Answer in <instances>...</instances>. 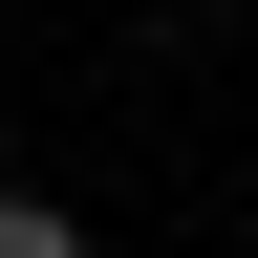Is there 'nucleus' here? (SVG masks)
I'll list each match as a JSON object with an SVG mask.
<instances>
[{
    "mask_svg": "<svg viewBox=\"0 0 258 258\" xmlns=\"http://www.w3.org/2000/svg\"><path fill=\"white\" fill-rule=\"evenodd\" d=\"M0 258H86V215L64 194H0Z\"/></svg>",
    "mask_w": 258,
    "mask_h": 258,
    "instance_id": "1",
    "label": "nucleus"
},
{
    "mask_svg": "<svg viewBox=\"0 0 258 258\" xmlns=\"http://www.w3.org/2000/svg\"><path fill=\"white\" fill-rule=\"evenodd\" d=\"M237 22H258V0H237Z\"/></svg>",
    "mask_w": 258,
    "mask_h": 258,
    "instance_id": "2",
    "label": "nucleus"
}]
</instances>
